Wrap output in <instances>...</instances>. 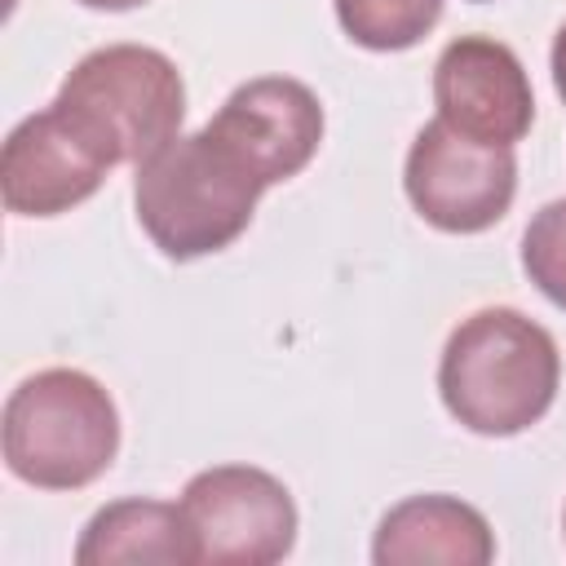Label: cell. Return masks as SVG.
<instances>
[{
    "label": "cell",
    "instance_id": "cell-1",
    "mask_svg": "<svg viewBox=\"0 0 566 566\" xmlns=\"http://www.w3.org/2000/svg\"><path fill=\"white\" fill-rule=\"evenodd\" d=\"M562 385V354L548 327L513 305L460 318L438 358L442 407L482 438H513L539 424Z\"/></svg>",
    "mask_w": 566,
    "mask_h": 566
},
{
    "label": "cell",
    "instance_id": "cell-2",
    "mask_svg": "<svg viewBox=\"0 0 566 566\" xmlns=\"http://www.w3.org/2000/svg\"><path fill=\"white\" fill-rule=\"evenodd\" d=\"M261 190L256 172L203 124L137 164L133 203L142 230L168 261H195L230 248L252 226Z\"/></svg>",
    "mask_w": 566,
    "mask_h": 566
},
{
    "label": "cell",
    "instance_id": "cell-3",
    "mask_svg": "<svg viewBox=\"0 0 566 566\" xmlns=\"http://www.w3.org/2000/svg\"><path fill=\"white\" fill-rule=\"evenodd\" d=\"M0 447L13 478L40 491H80L119 451L115 398L80 367H44L4 398Z\"/></svg>",
    "mask_w": 566,
    "mask_h": 566
},
{
    "label": "cell",
    "instance_id": "cell-4",
    "mask_svg": "<svg viewBox=\"0 0 566 566\" xmlns=\"http://www.w3.org/2000/svg\"><path fill=\"white\" fill-rule=\"evenodd\" d=\"M53 106L111 168L142 164L181 133L186 84L168 53L150 44H106L66 71Z\"/></svg>",
    "mask_w": 566,
    "mask_h": 566
},
{
    "label": "cell",
    "instance_id": "cell-5",
    "mask_svg": "<svg viewBox=\"0 0 566 566\" xmlns=\"http://www.w3.org/2000/svg\"><path fill=\"white\" fill-rule=\"evenodd\" d=\"M177 504L195 531L199 566H274L296 544V504L287 486L256 464L203 469Z\"/></svg>",
    "mask_w": 566,
    "mask_h": 566
},
{
    "label": "cell",
    "instance_id": "cell-6",
    "mask_svg": "<svg viewBox=\"0 0 566 566\" xmlns=\"http://www.w3.org/2000/svg\"><path fill=\"white\" fill-rule=\"evenodd\" d=\"M411 208L442 234L491 230L517 195L513 146H486L455 133L447 119H429L402 164Z\"/></svg>",
    "mask_w": 566,
    "mask_h": 566
},
{
    "label": "cell",
    "instance_id": "cell-7",
    "mask_svg": "<svg viewBox=\"0 0 566 566\" xmlns=\"http://www.w3.org/2000/svg\"><path fill=\"white\" fill-rule=\"evenodd\" d=\"M433 106L438 119L486 146H517L535 119L522 57L491 35H460L438 53Z\"/></svg>",
    "mask_w": 566,
    "mask_h": 566
},
{
    "label": "cell",
    "instance_id": "cell-8",
    "mask_svg": "<svg viewBox=\"0 0 566 566\" xmlns=\"http://www.w3.org/2000/svg\"><path fill=\"white\" fill-rule=\"evenodd\" d=\"M208 128L270 190L314 159L323 142V106L314 88L292 75H256L221 102Z\"/></svg>",
    "mask_w": 566,
    "mask_h": 566
},
{
    "label": "cell",
    "instance_id": "cell-9",
    "mask_svg": "<svg viewBox=\"0 0 566 566\" xmlns=\"http://www.w3.org/2000/svg\"><path fill=\"white\" fill-rule=\"evenodd\" d=\"M111 164L80 137V128L44 106L13 124L0 150V195L13 217H57L97 195Z\"/></svg>",
    "mask_w": 566,
    "mask_h": 566
},
{
    "label": "cell",
    "instance_id": "cell-10",
    "mask_svg": "<svg viewBox=\"0 0 566 566\" xmlns=\"http://www.w3.org/2000/svg\"><path fill=\"white\" fill-rule=\"evenodd\" d=\"M491 557V522L455 495H407L371 535L376 566H486Z\"/></svg>",
    "mask_w": 566,
    "mask_h": 566
},
{
    "label": "cell",
    "instance_id": "cell-11",
    "mask_svg": "<svg viewBox=\"0 0 566 566\" xmlns=\"http://www.w3.org/2000/svg\"><path fill=\"white\" fill-rule=\"evenodd\" d=\"M80 566H199L195 531L181 504L168 500H115L88 517L75 539Z\"/></svg>",
    "mask_w": 566,
    "mask_h": 566
},
{
    "label": "cell",
    "instance_id": "cell-12",
    "mask_svg": "<svg viewBox=\"0 0 566 566\" xmlns=\"http://www.w3.org/2000/svg\"><path fill=\"white\" fill-rule=\"evenodd\" d=\"M336 18L354 44L371 53H402L438 27L442 0H336Z\"/></svg>",
    "mask_w": 566,
    "mask_h": 566
},
{
    "label": "cell",
    "instance_id": "cell-13",
    "mask_svg": "<svg viewBox=\"0 0 566 566\" xmlns=\"http://www.w3.org/2000/svg\"><path fill=\"white\" fill-rule=\"evenodd\" d=\"M522 270L557 310H566V195L531 217L522 234Z\"/></svg>",
    "mask_w": 566,
    "mask_h": 566
},
{
    "label": "cell",
    "instance_id": "cell-14",
    "mask_svg": "<svg viewBox=\"0 0 566 566\" xmlns=\"http://www.w3.org/2000/svg\"><path fill=\"white\" fill-rule=\"evenodd\" d=\"M553 84H557V97L566 102V22L557 27V40H553Z\"/></svg>",
    "mask_w": 566,
    "mask_h": 566
},
{
    "label": "cell",
    "instance_id": "cell-15",
    "mask_svg": "<svg viewBox=\"0 0 566 566\" xmlns=\"http://www.w3.org/2000/svg\"><path fill=\"white\" fill-rule=\"evenodd\" d=\"M84 9H106V13H124V9H137L146 0H80Z\"/></svg>",
    "mask_w": 566,
    "mask_h": 566
},
{
    "label": "cell",
    "instance_id": "cell-16",
    "mask_svg": "<svg viewBox=\"0 0 566 566\" xmlns=\"http://www.w3.org/2000/svg\"><path fill=\"white\" fill-rule=\"evenodd\" d=\"M562 526H566V517H562Z\"/></svg>",
    "mask_w": 566,
    "mask_h": 566
}]
</instances>
